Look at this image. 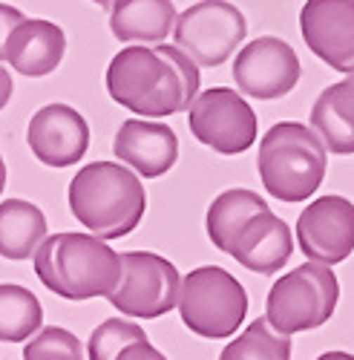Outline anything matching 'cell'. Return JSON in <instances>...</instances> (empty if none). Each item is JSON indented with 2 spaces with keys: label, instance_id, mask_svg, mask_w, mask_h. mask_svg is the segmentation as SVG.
Listing matches in <instances>:
<instances>
[{
  "label": "cell",
  "instance_id": "cell-1",
  "mask_svg": "<svg viewBox=\"0 0 354 360\" xmlns=\"http://www.w3.org/2000/svg\"><path fill=\"white\" fill-rule=\"evenodd\" d=\"M107 93L133 115L188 112L199 96V67L179 46H124L107 67Z\"/></svg>",
  "mask_w": 354,
  "mask_h": 360
},
{
  "label": "cell",
  "instance_id": "cell-2",
  "mask_svg": "<svg viewBox=\"0 0 354 360\" xmlns=\"http://www.w3.org/2000/svg\"><path fill=\"white\" fill-rule=\"evenodd\" d=\"M32 259L38 280L72 303L110 297L122 283V254L93 233H49Z\"/></svg>",
  "mask_w": 354,
  "mask_h": 360
},
{
  "label": "cell",
  "instance_id": "cell-3",
  "mask_svg": "<svg viewBox=\"0 0 354 360\" xmlns=\"http://www.w3.org/2000/svg\"><path fill=\"white\" fill-rule=\"evenodd\" d=\"M72 217L98 239H122L133 233L147 211L141 179L118 162H93L81 167L70 182Z\"/></svg>",
  "mask_w": 354,
  "mask_h": 360
},
{
  "label": "cell",
  "instance_id": "cell-4",
  "mask_svg": "<svg viewBox=\"0 0 354 360\" xmlns=\"http://www.w3.org/2000/svg\"><path fill=\"white\" fill-rule=\"evenodd\" d=\"M326 147L300 122H280L259 141V179L280 202H306L326 179Z\"/></svg>",
  "mask_w": 354,
  "mask_h": 360
},
{
  "label": "cell",
  "instance_id": "cell-5",
  "mask_svg": "<svg viewBox=\"0 0 354 360\" xmlns=\"http://www.w3.org/2000/svg\"><path fill=\"white\" fill-rule=\"evenodd\" d=\"M340 300V283L322 262H306L280 277L265 300V320L280 335H297L329 323Z\"/></svg>",
  "mask_w": 354,
  "mask_h": 360
},
{
  "label": "cell",
  "instance_id": "cell-6",
  "mask_svg": "<svg viewBox=\"0 0 354 360\" xmlns=\"http://www.w3.org/2000/svg\"><path fill=\"white\" fill-rule=\"evenodd\" d=\"M182 323L193 335L208 340H225L245 323L248 314V294L242 283L219 265L193 268L182 277L179 303Z\"/></svg>",
  "mask_w": 354,
  "mask_h": 360
},
{
  "label": "cell",
  "instance_id": "cell-7",
  "mask_svg": "<svg viewBox=\"0 0 354 360\" xmlns=\"http://www.w3.org/2000/svg\"><path fill=\"white\" fill-rule=\"evenodd\" d=\"M245 15L228 0H199L176 15L173 41L196 67H222L245 41Z\"/></svg>",
  "mask_w": 354,
  "mask_h": 360
},
{
  "label": "cell",
  "instance_id": "cell-8",
  "mask_svg": "<svg viewBox=\"0 0 354 360\" xmlns=\"http://www.w3.org/2000/svg\"><path fill=\"white\" fill-rule=\"evenodd\" d=\"M182 274L170 259L153 251H124L122 254V283L107 297L124 317L156 320L179 303Z\"/></svg>",
  "mask_w": 354,
  "mask_h": 360
},
{
  "label": "cell",
  "instance_id": "cell-9",
  "mask_svg": "<svg viewBox=\"0 0 354 360\" xmlns=\"http://www.w3.org/2000/svg\"><path fill=\"white\" fill-rule=\"evenodd\" d=\"M188 124L196 141L222 156H240L256 141V112L230 86H211L188 107Z\"/></svg>",
  "mask_w": 354,
  "mask_h": 360
},
{
  "label": "cell",
  "instance_id": "cell-10",
  "mask_svg": "<svg viewBox=\"0 0 354 360\" xmlns=\"http://www.w3.org/2000/svg\"><path fill=\"white\" fill-rule=\"evenodd\" d=\"M300 75L303 67L297 52L274 35L245 44L233 61V81L240 86V93L259 101H274L288 96L297 86Z\"/></svg>",
  "mask_w": 354,
  "mask_h": 360
},
{
  "label": "cell",
  "instance_id": "cell-11",
  "mask_svg": "<svg viewBox=\"0 0 354 360\" xmlns=\"http://www.w3.org/2000/svg\"><path fill=\"white\" fill-rule=\"evenodd\" d=\"M297 243L311 262L337 265L354 254V205L346 196H320L297 219Z\"/></svg>",
  "mask_w": 354,
  "mask_h": 360
},
{
  "label": "cell",
  "instance_id": "cell-12",
  "mask_svg": "<svg viewBox=\"0 0 354 360\" xmlns=\"http://www.w3.org/2000/svg\"><path fill=\"white\" fill-rule=\"evenodd\" d=\"M306 46L337 72H354V0H306L300 12Z\"/></svg>",
  "mask_w": 354,
  "mask_h": 360
},
{
  "label": "cell",
  "instance_id": "cell-13",
  "mask_svg": "<svg viewBox=\"0 0 354 360\" xmlns=\"http://www.w3.org/2000/svg\"><path fill=\"white\" fill-rule=\"evenodd\" d=\"M26 141L41 165L70 167L86 156V147H90V124H86V118L70 104H46L29 118Z\"/></svg>",
  "mask_w": 354,
  "mask_h": 360
},
{
  "label": "cell",
  "instance_id": "cell-14",
  "mask_svg": "<svg viewBox=\"0 0 354 360\" xmlns=\"http://www.w3.org/2000/svg\"><path fill=\"white\" fill-rule=\"evenodd\" d=\"M112 153L141 179H159L179 159V139L164 122L127 118L115 133Z\"/></svg>",
  "mask_w": 354,
  "mask_h": 360
},
{
  "label": "cell",
  "instance_id": "cell-15",
  "mask_svg": "<svg viewBox=\"0 0 354 360\" xmlns=\"http://www.w3.org/2000/svg\"><path fill=\"white\" fill-rule=\"evenodd\" d=\"M291 251H294L291 228L271 207H265V211L254 214L242 225V231L233 236L228 257H233L242 268H248L254 274L271 277L291 259Z\"/></svg>",
  "mask_w": 354,
  "mask_h": 360
},
{
  "label": "cell",
  "instance_id": "cell-16",
  "mask_svg": "<svg viewBox=\"0 0 354 360\" xmlns=\"http://www.w3.org/2000/svg\"><path fill=\"white\" fill-rule=\"evenodd\" d=\"M64 52L67 35L61 26L44 18H26L12 29L4 61L26 78H44L58 70V64L64 61Z\"/></svg>",
  "mask_w": 354,
  "mask_h": 360
},
{
  "label": "cell",
  "instance_id": "cell-17",
  "mask_svg": "<svg viewBox=\"0 0 354 360\" xmlns=\"http://www.w3.org/2000/svg\"><path fill=\"white\" fill-rule=\"evenodd\" d=\"M173 0H112L110 4V29L122 44H164V38L173 32Z\"/></svg>",
  "mask_w": 354,
  "mask_h": 360
},
{
  "label": "cell",
  "instance_id": "cell-18",
  "mask_svg": "<svg viewBox=\"0 0 354 360\" xmlns=\"http://www.w3.org/2000/svg\"><path fill=\"white\" fill-rule=\"evenodd\" d=\"M311 130L334 156L354 153V72L320 93L311 107Z\"/></svg>",
  "mask_w": 354,
  "mask_h": 360
},
{
  "label": "cell",
  "instance_id": "cell-19",
  "mask_svg": "<svg viewBox=\"0 0 354 360\" xmlns=\"http://www.w3.org/2000/svg\"><path fill=\"white\" fill-rule=\"evenodd\" d=\"M46 236H49L46 217L38 205L26 199L0 202V257L29 259L35 257V251L41 248Z\"/></svg>",
  "mask_w": 354,
  "mask_h": 360
},
{
  "label": "cell",
  "instance_id": "cell-20",
  "mask_svg": "<svg viewBox=\"0 0 354 360\" xmlns=\"http://www.w3.org/2000/svg\"><path fill=\"white\" fill-rule=\"evenodd\" d=\"M268 207V202H265L259 193L254 191H245V188H230L225 193H219L211 207H208V219H204V228H208V236H211V243L228 254L230 243H233V236L242 231V225Z\"/></svg>",
  "mask_w": 354,
  "mask_h": 360
},
{
  "label": "cell",
  "instance_id": "cell-21",
  "mask_svg": "<svg viewBox=\"0 0 354 360\" xmlns=\"http://www.w3.org/2000/svg\"><path fill=\"white\" fill-rule=\"evenodd\" d=\"M44 328L41 300L26 285L4 283L0 285V340L23 343Z\"/></svg>",
  "mask_w": 354,
  "mask_h": 360
},
{
  "label": "cell",
  "instance_id": "cell-22",
  "mask_svg": "<svg viewBox=\"0 0 354 360\" xmlns=\"http://www.w3.org/2000/svg\"><path fill=\"white\" fill-rule=\"evenodd\" d=\"M219 360H291V338L274 332L265 317H256L222 349Z\"/></svg>",
  "mask_w": 354,
  "mask_h": 360
},
{
  "label": "cell",
  "instance_id": "cell-23",
  "mask_svg": "<svg viewBox=\"0 0 354 360\" xmlns=\"http://www.w3.org/2000/svg\"><path fill=\"white\" fill-rule=\"evenodd\" d=\"M138 340H147V332L138 323H130V320H122V317H110L90 335L86 354H90V360H115L127 346H133Z\"/></svg>",
  "mask_w": 354,
  "mask_h": 360
},
{
  "label": "cell",
  "instance_id": "cell-24",
  "mask_svg": "<svg viewBox=\"0 0 354 360\" xmlns=\"http://www.w3.org/2000/svg\"><path fill=\"white\" fill-rule=\"evenodd\" d=\"M23 360H84V346L67 328L46 326L23 346Z\"/></svg>",
  "mask_w": 354,
  "mask_h": 360
},
{
  "label": "cell",
  "instance_id": "cell-25",
  "mask_svg": "<svg viewBox=\"0 0 354 360\" xmlns=\"http://www.w3.org/2000/svg\"><path fill=\"white\" fill-rule=\"evenodd\" d=\"M23 20H26V18H23L20 9L0 4V61L6 58V41H9V35H12V29H15L18 23H23Z\"/></svg>",
  "mask_w": 354,
  "mask_h": 360
},
{
  "label": "cell",
  "instance_id": "cell-26",
  "mask_svg": "<svg viewBox=\"0 0 354 360\" xmlns=\"http://www.w3.org/2000/svg\"><path fill=\"white\" fill-rule=\"evenodd\" d=\"M115 360H167V357L156 346H150V340H138V343L127 346Z\"/></svg>",
  "mask_w": 354,
  "mask_h": 360
},
{
  "label": "cell",
  "instance_id": "cell-27",
  "mask_svg": "<svg viewBox=\"0 0 354 360\" xmlns=\"http://www.w3.org/2000/svg\"><path fill=\"white\" fill-rule=\"evenodd\" d=\"M9 98H12V75H9V70L0 67V110L9 104Z\"/></svg>",
  "mask_w": 354,
  "mask_h": 360
},
{
  "label": "cell",
  "instance_id": "cell-28",
  "mask_svg": "<svg viewBox=\"0 0 354 360\" xmlns=\"http://www.w3.org/2000/svg\"><path fill=\"white\" fill-rule=\"evenodd\" d=\"M317 360H354V354H348V352H326V354H320Z\"/></svg>",
  "mask_w": 354,
  "mask_h": 360
},
{
  "label": "cell",
  "instance_id": "cell-29",
  "mask_svg": "<svg viewBox=\"0 0 354 360\" xmlns=\"http://www.w3.org/2000/svg\"><path fill=\"white\" fill-rule=\"evenodd\" d=\"M4 188H6V162L0 159V193H4Z\"/></svg>",
  "mask_w": 354,
  "mask_h": 360
},
{
  "label": "cell",
  "instance_id": "cell-30",
  "mask_svg": "<svg viewBox=\"0 0 354 360\" xmlns=\"http://www.w3.org/2000/svg\"><path fill=\"white\" fill-rule=\"evenodd\" d=\"M93 4H98V6H110L112 0H93Z\"/></svg>",
  "mask_w": 354,
  "mask_h": 360
},
{
  "label": "cell",
  "instance_id": "cell-31",
  "mask_svg": "<svg viewBox=\"0 0 354 360\" xmlns=\"http://www.w3.org/2000/svg\"><path fill=\"white\" fill-rule=\"evenodd\" d=\"M0 159H4V156H0Z\"/></svg>",
  "mask_w": 354,
  "mask_h": 360
}]
</instances>
